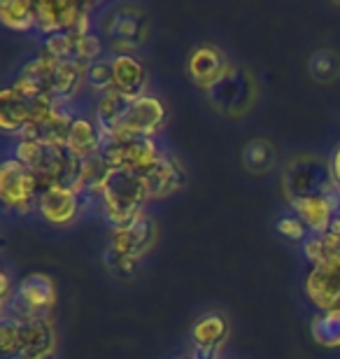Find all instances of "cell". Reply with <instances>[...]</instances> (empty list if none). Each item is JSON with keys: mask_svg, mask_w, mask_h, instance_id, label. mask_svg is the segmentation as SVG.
Segmentation results:
<instances>
[{"mask_svg": "<svg viewBox=\"0 0 340 359\" xmlns=\"http://www.w3.org/2000/svg\"><path fill=\"white\" fill-rule=\"evenodd\" d=\"M100 154L105 156L112 168L133 170L137 175H144L165 156L151 138H135V135L124 133L103 138Z\"/></svg>", "mask_w": 340, "mask_h": 359, "instance_id": "3957f363", "label": "cell"}, {"mask_svg": "<svg viewBox=\"0 0 340 359\" xmlns=\"http://www.w3.org/2000/svg\"><path fill=\"white\" fill-rule=\"evenodd\" d=\"M112 70H114V89L124 93L128 98L144 96L147 87V68L144 63L133 54H119L112 56Z\"/></svg>", "mask_w": 340, "mask_h": 359, "instance_id": "2e32d148", "label": "cell"}, {"mask_svg": "<svg viewBox=\"0 0 340 359\" xmlns=\"http://www.w3.org/2000/svg\"><path fill=\"white\" fill-rule=\"evenodd\" d=\"M193 359H222L219 348H203V346H193Z\"/></svg>", "mask_w": 340, "mask_h": 359, "instance_id": "d590c367", "label": "cell"}, {"mask_svg": "<svg viewBox=\"0 0 340 359\" xmlns=\"http://www.w3.org/2000/svg\"><path fill=\"white\" fill-rule=\"evenodd\" d=\"M165 124V107L156 96H144L135 98L131 107H128L124 121H121L119 133L135 135V138H151L158 133Z\"/></svg>", "mask_w": 340, "mask_h": 359, "instance_id": "52a82bcc", "label": "cell"}, {"mask_svg": "<svg viewBox=\"0 0 340 359\" xmlns=\"http://www.w3.org/2000/svg\"><path fill=\"white\" fill-rule=\"evenodd\" d=\"M75 45H77V35L72 31H56L52 35H47L45 52L52 54L59 61H68L75 59Z\"/></svg>", "mask_w": 340, "mask_h": 359, "instance_id": "83f0119b", "label": "cell"}, {"mask_svg": "<svg viewBox=\"0 0 340 359\" xmlns=\"http://www.w3.org/2000/svg\"><path fill=\"white\" fill-rule=\"evenodd\" d=\"M68 149L77 159H89L93 154H100L103 149V133L98 124H93L86 117H75L68 133Z\"/></svg>", "mask_w": 340, "mask_h": 359, "instance_id": "ffe728a7", "label": "cell"}, {"mask_svg": "<svg viewBox=\"0 0 340 359\" xmlns=\"http://www.w3.org/2000/svg\"><path fill=\"white\" fill-rule=\"evenodd\" d=\"M86 70H89V63H84L79 59L61 61L52 77V82H49V93L59 100L70 98L72 93L79 89L82 80H86Z\"/></svg>", "mask_w": 340, "mask_h": 359, "instance_id": "44dd1931", "label": "cell"}, {"mask_svg": "<svg viewBox=\"0 0 340 359\" xmlns=\"http://www.w3.org/2000/svg\"><path fill=\"white\" fill-rule=\"evenodd\" d=\"M243 161H245V166L250 170H254V173H264V170H268L273 166L275 149L268 140H252L250 145L245 147Z\"/></svg>", "mask_w": 340, "mask_h": 359, "instance_id": "484cf974", "label": "cell"}, {"mask_svg": "<svg viewBox=\"0 0 340 359\" xmlns=\"http://www.w3.org/2000/svg\"><path fill=\"white\" fill-rule=\"evenodd\" d=\"M47 152H49V145H45V142L21 138L19 145H17V154H14V159H19L31 170H38L42 163H45Z\"/></svg>", "mask_w": 340, "mask_h": 359, "instance_id": "f1b7e54d", "label": "cell"}, {"mask_svg": "<svg viewBox=\"0 0 340 359\" xmlns=\"http://www.w3.org/2000/svg\"><path fill=\"white\" fill-rule=\"evenodd\" d=\"M40 184L35 170L24 166L19 159H7L0 166V196L5 205L19 212H28L40 201Z\"/></svg>", "mask_w": 340, "mask_h": 359, "instance_id": "5b68a950", "label": "cell"}, {"mask_svg": "<svg viewBox=\"0 0 340 359\" xmlns=\"http://www.w3.org/2000/svg\"><path fill=\"white\" fill-rule=\"evenodd\" d=\"M310 70H313L317 80H331L338 70V59L331 52H317L310 59Z\"/></svg>", "mask_w": 340, "mask_h": 359, "instance_id": "1f68e13d", "label": "cell"}, {"mask_svg": "<svg viewBox=\"0 0 340 359\" xmlns=\"http://www.w3.org/2000/svg\"><path fill=\"white\" fill-rule=\"evenodd\" d=\"M0 19L14 31H28L35 26V3L28 0H5L0 3Z\"/></svg>", "mask_w": 340, "mask_h": 359, "instance_id": "d4e9b609", "label": "cell"}, {"mask_svg": "<svg viewBox=\"0 0 340 359\" xmlns=\"http://www.w3.org/2000/svg\"><path fill=\"white\" fill-rule=\"evenodd\" d=\"M208 91H210V100H212L217 107H222V110H226V112H233V114L243 112L245 107L250 105L252 96H254L252 80L236 66H229L222 80L212 84Z\"/></svg>", "mask_w": 340, "mask_h": 359, "instance_id": "8fae6325", "label": "cell"}, {"mask_svg": "<svg viewBox=\"0 0 340 359\" xmlns=\"http://www.w3.org/2000/svg\"><path fill=\"white\" fill-rule=\"evenodd\" d=\"M131 103H133V98H128L119 91L100 96L96 105V124L100 128V133H103V138H112V135L119 133L121 121H124Z\"/></svg>", "mask_w": 340, "mask_h": 359, "instance_id": "d6986e66", "label": "cell"}, {"mask_svg": "<svg viewBox=\"0 0 340 359\" xmlns=\"http://www.w3.org/2000/svg\"><path fill=\"white\" fill-rule=\"evenodd\" d=\"M42 359H56V355H47V357H42Z\"/></svg>", "mask_w": 340, "mask_h": 359, "instance_id": "74e56055", "label": "cell"}, {"mask_svg": "<svg viewBox=\"0 0 340 359\" xmlns=\"http://www.w3.org/2000/svg\"><path fill=\"white\" fill-rule=\"evenodd\" d=\"M82 14L84 5L63 3V0H45V3H35V26L47 35L56 31H75Z\"/></svg>", "mask_w": 340, "mask_h": 359, "instance_id": "4fadbf2b", "label": "cell"}, {"mask_svg": "<svg viewBox=\"0 0 340 359\" xmlns=\"http://www.w3.org/2000/svg\"><path fill=\"white\" fill-rule=\"evenodd\" d=\"M289 203H292V208L296 210V217L317 236L331 231L336 215L340 210V198H329V196L292 198Z\"/></svg>", "mask_w": 340, "mask_h": 359, "instance_id": "7c38bea8", "label": "cell"}, {"mask_svg": "<svg viewBox=\"0 0 340 359\" xmlns=\"http://www.w3.org/2000/svg\"><path fill=\"white\" fill-rule=\"evenodd\" d=\"M313 339L324 348H340V308L338 311H322L315 315L310 325Z\"/></svg>", "mask_w": 340, "mask_h": 359, "instance_id": "cb8c5ba5", "label": "cell"}, {"mask_svg": "<svg viewBox=\"0 0 340 359\" xmlns=\"http://www.w3.org/2000/svg\"><path fill=\"white\" fill-rule=\"evenodd\" d=\"M103 54V42L96 33H86L82 38H77V45H75V59L84 61V63H93L100 59Z\"/></svg>", "mask_w": 340, "mask_h": 359, "instance_id": "4dcf8cb0", "label": "cell"}, {"mask_svg": "<svg viewBox=\"0 0 340 359\" xmlns=\"http://www.w3.org/2000/svg\"><path fill=\"white\" fill-rule=\"evenodd\" d=\"M31 126V110L28 100L19 96L12 87L0 91V128L5 133H19L24 135L26 128Z\"/></svg>", "mask_w": 340, "mask_h": 359, "instance_id": "ac0fdd59", "label": "cell"}, {"mask_svg": "<svg viewBox=\"0 0 340 359\" xmlns=\"http://www.w3.org/2000/svg\"><path fill=\"white\" fill-rule=\"evenodd\" d=\"M105 35H110V49L114 56L133 54L147 40L149 35V19L140 7H119L105 21Z\"/></svg>", "mask_w": 340, "mask_h": 359, "instance_id": "8992f818", "label": "cell"}, {"mask_svg": "<svg viewBox=\"0 0 340 359\" xmlns=\"http://www.w3.org/2000/svg\"><path fill=\"white\" fill-rule=\"evenodd\" d=\"M154 241H156V224L149 215L142 212L133 224L112 229L110 250L124 257H131V259H140L142 255H147L151 250Z\"/></svg>", "mask_w": 340, "mask_h": 359, "instance_id": "30bf717a", "label": "cell"}, {"mask_svg": "<svg viewBox=\"0 0 340 359\" xmlns=\"http://www.w3.org/2000/svg\"><path fill=\"white\" fill-rule=\"evenodd\" d=\"M86 82H89L91 89L98 91L100 96H107V93L117 91V89H114L112 59H98V61L89 63V70H86Z\"/></svg>", "mask_w": 340, "mask_h": 359, "instance_id": "4316f807", "label": "cell"}, {"mask_svg": "<svg viewBox=\"0 0 340 359\" xmlns=\"http://www.w3.org/2000/svg\"><path fill=\"white\" fill-rule=\"evenodd\" d=\"M40 215L49 224L66 226L79 212V191L70 189V187H49L40 194L38 201Z\"/></svg>", "mask_w": 340, "mask_h": 359, "instance_id": "5bb4252c", "label": "cell"}, {"mask_svg": "<svg viewBox=\"0 0 340 359\" xmlns=\"http://www.w3.org/2000/svg\"><path fill=\"white\" fill-rule=\"evenodd\" d=\"M100 196H103V208L112 229L133 224L144 212V203L149 201L142 175L124 168H112Z\"/></svg>", "mask_w": 340, "mask_h": 359, "instance_id": "6da1fadb", "label": "cell"}, {"mask_svg": "<svg viewBox=\"0 0 340 359\" xmlns=\"http://www.w3.org/2000/svg\"><path fill=\"white\" fill-rule=\"evenodd\" d=\"M56 336L49 318L38 320H19V336L17 348L10 359H42L54 355Z\"/></svg>", "mask_w": 340, "mask_h": 359, "instance_id": "ba28073f", "label": "cell"}, {"mask_svg": "<svg viewBox=\"0 0 340 359\" xmlns=\"http://www.w3.org/2000/svg\"><path fill=\"white\" fill-rule=\"evenodd\" d=\"M17 336H19V320L12 315H3L0 320V353L3 359H10L17 348Z\"/></svg>", "mask_w": 340, "mask_h": 359, "instance_id": "f546056e", "label": "cell"}, {"mask_svg": "<svg viewBox=\"0 0 340 359\" xmlns=\"http://www.w3.org/2000/svg\"><path fill=\"white\" fill-rule=\"evenodd\" d=\"M107 266L114 273V276L119 278H131L135 269H137V259H131V257H124L119 252H107Z\"/></svg>", "mask_w": 340, "mask_h": 359, "instance_id": "d6a6232c", "label": "cell"}, {"mask_svg": "<svg viewBox=\"0 0 340 359\" xmlns=\"http://www.w3.org/2000/svg\"><path fill=\"white\" fill-rule=\"evenodd\" d=\"M142 180H144V187H147L149 198H161V196H168L172 191H177L179 187L184 184V170L175 156L165 154L154 168L142 175Z\"/></svg>", "mask_w": 340, "mask_h": 359, "instance_id": "e0dca14e", "label": "cell"}, {"mask_svg": "<svg viewBox=\"0 0 340 359\" xmlns=\"http://www.w3.org/2000/svg\"><path fill=\"white\" fill-rule=\"evenodd\" d=\"M0 285H3V292H0V304H3V311L7 306H10V301H12V280H10V276H7V273H3V276H0Z\"/></svg>", "mask_w": 340, "mask_h": 359, "instance_id": "e575fe53", "label": "cell"}, {"mask_svg": "<svg viewBox=\"0 0 340 359\" xmlns=\"http://www.w3.org/2000/svg\"><path fill=\"white\" fill-rule=\"evenodd\" d=\"M278 229H280V233H285L287 238H292V241H308L306 238L308 226L303 224L299 217H285V219H280L278 222Z\"/></svg>", "mask_w": 340, "mask_h": 359, "instance_id": "836d02e7", "label": "cell"}, {"mask_svg": "<svg viewBox=\"0 0 340 359\" xmlns=\"http://www.w3.org/2000/svg\"><path fill=\"white\" fill-rule=\"evenodd\" d=\"M112 173V166L107 163L103 154H93L89 159H82L79 163V180H77V191L79 194H103V187L107 177Z\"/></svg>", "mask_w": 340, "mask_h": 359, "instance_id": "7402d4cb", "label": "cell"}, {"mask_svg": "<svg viewBox=\"0 0 340 359\" xmlns=\"http://www.w3.org/2000/svg\"><path fill=\"white\" fill-rule=\"evenodd\" d=\"M231 63L226 61L219 49L212 45H200L191 52L186 70H189L191 80L200 84V87L210 89L212 84H217L224 77V73L229 70Z\"/></svg>", "mask_w": 340, "mask_h": 359, "instance_id": "9a60e30c", "label": "cell"}, {"mask_svg": "<svg viewBox=\"0 0 340 359\" xmlns=\"http://www.w3.org/2000/svg\"><path fill=\"white\" fill-rule=\"evenodd\" d=\"M306 292L320 311H338L340 308V257L329 259L310 271Z\"/></svg>", "mask_w": 340, "mask_h": 359, "instance_id": "9c48e42d", "label": "cell"}, {"mask_svg": "<svg viewBox=\"0 0 340 359\" xmlns=\"http://www.w3.org/2000/svg\"><path fill=\"white\" fill-rule=\"evenodd\" d=\"M177 359H193L191 355H184V357H177Z\"/></svg>", "mask_w": 340, "mask_h": 359, "instance_id": "f35d334b", "label": "cell"}, {"mask_svg": "<svg viewBox=\"0 0 340 359\" xmlns=\"http://www.w3.org/2000/svg\"><path fill=\"white\" fill-rule=\"evenodd\" d=\"M285 194L292 198H306V196H329L340 198V189L331 173V163H324L322 159L313 156H301L289 163L285 173Z\"/></svg>", "mask_w": 340, "mask_h": 359, "instance_id": "7a4b0ae2", "label": "cell"}, {"mask_svg": "<svg viewBox=\"0 0 340 359\" xmlns=\"http://www.w3.org/2000/svg\"><path fill=\"white\" fill-rule=\"evenodd\" d=\"M191 334H193V346L222 350L224 341H226V336H229V325H226V320H224V315L208 313L200 320H196Z\"/></svg>", "mask_w": 340, "mask_h": 359, "instance_id": "603a6c76", "label": "cell"}, {"mask_svg": "<svg viewBox=\"0 0 340 359\" xmlns=\"http://www.w3.org/2000/svg\"><path fill=\"white\" fill-rule=\"evenodd\" d=\"M331 173H334V180H336V184L340 189V145L336 147L334 156H331Z\"/></svg>", "mask_w": 340, "mask_h": 359, "instance_id": "8d00e7d4", "label": "cell"}, {"mask_svg": "<svg viewBox=\"0 0 340 359\" xmlns=\"http://www.w3.org/2000/svg\"><path fill=\"white\" fill-rule=\"evenodd\" d=\"M54 304H56L54 280L45 276V273H31L14 290V297L10 301V306L3 311V315H12L17 320L49 318Z\"/></svg>", "mask_w": 340, "mask_h": 359, "instance_id": "277c9868", "label": "cell"}]
</instances>
